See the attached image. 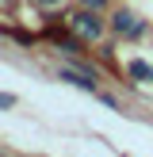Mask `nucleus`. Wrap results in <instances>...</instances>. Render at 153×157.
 Listing matches in <instances>:
<instances>
[{"label":"nucleus","mask_w":153,"mask_h":157,"mask_svg":"<svg viewBox=\"0 0 153 157\" xmlns=\"http://www.w3.org/2000/svg\"><path fill=\"white\" fill-rule=\"evenodd\" d=\"M73 27L80 31L84 38H96V35H99V19H96V15H76V19H73Z\"/></svg>","instance_id":"f257e3e1"},{"label":"nucleus","mask_w":153,"mask_h":157,"mask_svg":"<svg viewBox=\"0 0 153 157\" xmlns=\"http://www.w3.org/2000/svg\"><path fill=\"white\" fill-rule=\"evenodd\" d=\"M61 81L76 84V88H88V92H96V81H92V77H84V73H73V69H61Z\"/></svg>","instance_id":"f03ea898"},{"label":"nucleus","mask_w":153,"mask_h":157,"mask_svg":"<svg viewBox=\"0 0 153 157\" xmlns=\"http://www.w3.org/2000/svg\"><path fill=\"white\" fill-rule=\"evenodd\" d=\"M115 31H134V35H138V31H142V23H138L130 12H119V15H115Z\"/></svg>","instance_id":"7ed1b4c3"},{"label":"nucleus","mask_w":153,"mask_h":157,"mask_svg":"<svg viewBox=\"0 0 153 157\" xmlns=\"http://www.w3.org/2000/svg\"><path fill=\"white\" fill-rule=\"evenodd\" d=\"M130 77H138V81H153V65H145V61H130Z\"/></svg>","instance_id":"20e7f679"},{"label":"nucleus","mask_w":153,"mask_h":157,"mask_svg":"<svg viewBox=\"0 0 153 157\" xmlns=\"http://www.w3.org/2000/svg\"><path fill=\"white\" fill-rule=\"evenodd\" d=\"M15 104V96H0V107H12Z\"/></svg>","instance_id":"39448f33"},{"label":"nucleus","mask_w":153,"mask_h":157,"mask_svg":"<svg viewBox=\"0 0 153 157\" xmlns=\"http://www.w3.org/2000/svg\"><path fill=\"white\" fill-rule=\"evenodd\" d=\"M84 4H88V8H99V4H103V0H84Z\"/></svg>","instance_id":"423d86ee"},{"label":"nucleus","mask_w":153,"mask_h":157,"mask_svg":"<svg viewBox=\"0 0 153 157\" xmlns=\"http://www.w3.org/2000/svg\"><path fill=\"white\" fill-rule=\"evenodd\" d=\"M42 4H58V0H42Z\"/></svg>","instance_id":"0eeeda50"}]
</instances>
